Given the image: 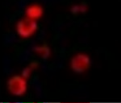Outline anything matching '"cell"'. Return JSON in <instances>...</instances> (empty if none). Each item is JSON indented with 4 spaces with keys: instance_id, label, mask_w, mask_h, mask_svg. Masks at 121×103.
Returning a JSON list of instances; mask_svg holds the SVG:
<instances>
[{
    "instance_id": "3957f363",
    "label": "cell",
    "mask_w": 121,
    "mask_h": 103,
    "mask_svg": "<svg viewBox=\"0 0 121 103\" xmlns=\"http://www.w3.org/2000/svg\"><path fill=\"white\" fill-rule=\"evenodd\" d=\"M70 66L74 73H83L91 66V59L86 54L78 53L72 58L70 61Z\"/></svg>"
},
{
    "instance_id": "7a4b0ae2",
    "label": "cell",
    "mask_w": 121,
    "mask_h": 103,
    "mask_svg": "<svg viewBox=\"0 0 121 103\" xmlns=\"http://www.w3.org/2000/svg\"><path fill=\"white\" fill-rule=\"evenodd\" d=\"M38 28V24L36 20L29 18L22 19L17 23L16 32L19 36L23 38H28L32 36Z\"/></svg>"
},
{
    "instance_id": "8992f818",
    "label": "cell",
    "mask_w": 121,
    "mask_h": 103,
    "mask_svg": "<svg viewBox=\"0 0 121 103\" xmlns=\"http://www.w3.org/2000/svg\"><path fill=\"white\" fill-rule=\"evenodd\" d=\"M86 9V7L84 5H79V6H74L73 7V8L71 9V11L73 14H78L80 12H85Z\"/></svg>"
},
{
    "instance_id": "5b68a950",
    "label": "cell",
    "mask_w": 121,
    "mask_h": 103,
    "mask_svg": "<svg viewBox=\"0 0 121 103\" xmlns=\"http://www.w3.org/2000/svg\"><path fill=\"white\" fill-rule=\"evenodd\" d=\"M34 51L38 53L43 59L46 60L50 56V48L47 44H42V45L37 46V47L34 48Z\"/></svg>"
},
{
    "instance_id": "277c9868",
    "label": "cell",
    "mask_w": 121,
    "mask_h": 103,
    "mask_svg": "<svg viewBox=\"0 0 121 103\" xmlns=\"http://www.w3.org/2000/svg\"><path fill=\"white\" fill-rule=\"evenodd\" d=\"M43 13H44V10L39 5H32L26 10L27 17L33 20L40 19L43 15Z\"/></svg>"
},
{
    "instance_id": "6da1fadb",
    "label": "cell",
    "mask_w": 121,
    "mask_h": 103,
    "mask_svg": "<svg viewBox=\"0 0 121 103\" xmlns=\"http://www.w3.org/2000/svg\"><path fill=\"white\" fill-rule=\"evenodd\" d=\"M7 89L14 96H22L27 91V81L23 76L15 75L7 81Z\"/></svg>"
},
{
    "instance_id": "52a82bcc",
    "label": "cell",
    "mask_w": 121,
    "mask_h": 103,
    "mask_svg": "<svg viewBox=\"0 0 121 103\" xmlns=\"http://www.w3.org/2000/svg\"><path fill=\"white\" fill-rule=\"evenodd\" d=\"M33 70V69L31 66H29V67H27V68H25L23 70L22 72V76L24 78H28L29 77H30V75H31V73H32V71Z\"/></svg>"
}]
</instances>
